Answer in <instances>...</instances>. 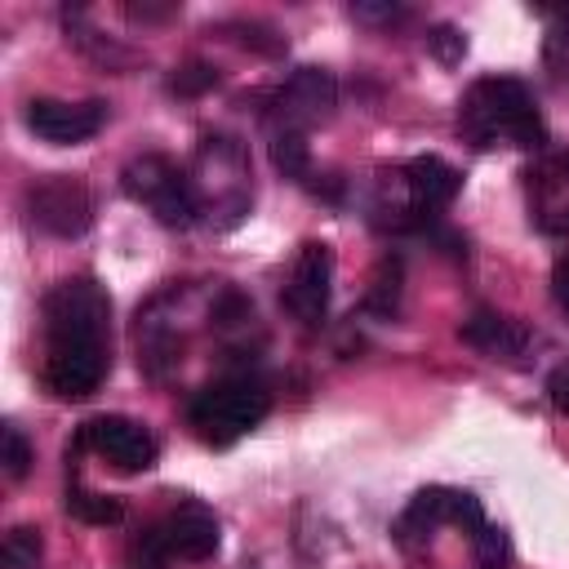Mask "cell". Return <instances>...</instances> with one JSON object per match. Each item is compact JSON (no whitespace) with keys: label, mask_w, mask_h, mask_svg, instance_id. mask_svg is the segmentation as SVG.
I'll list each match as a JSON object with an SVG mask.
<instances>
[{"label":"cell","mask_w":569,"mask_h":569,"mask_svg":"<svg viewBox=\"0 0 569 569\" xmlns=\"http://www.w3.org/2000/svg\"><path fill=\"white\" fill-rule=\"evenodd\" d=\"M458 133L489 151V147H542L547 142V124H542V111L529 93L525 80L516 76H480L462 102H458Z\"/></svg>","instance_id":"obj_2"},{"label":"cell","mask_w":569,"mask_h":569,"mask_svg":"<svg viewBox=\"0 0 569 569\" xmlns=\"http://www.w3.org/2000/svg\"><path fill=\"white\" fill-rule=\"evenodd\" d=\"M120 187L129 200L147 204L156 222L164 227H191L200 218V191L187 178V169H178V160L160 156V151H142L120 169Z\"/></svg>","instance_id":"obj_4"},{"label":"cell","mask_w":569,"mask_h":569,"mask_svg":"<svg viewBox=\"0 0 569 569\" xmlns=\"http://www.w3.org/2000/svg\"><path fill=\"white\" fill-rule=\"evenodd\" d=\"M0 440H4V476L9 480H22L27 471H31V462H36V449H31V440L22 436V427H13V422H4V431H0Z\"/></svg>","instance_id":"obj_24"},{"label":"cell","mask_w":569,"mask_h":569,"mask_svg":"<svg viewBox=\"0 0 569 569\" xmlns=\"http://www.w3.org/2000/svg\"><path fill=\"white\" fill-rule=\"evenodd\" d=\"M347 13L356 22H365V27H396V22L409 18V9L405 4H391V0H356Z\"/></svg>","instance_id":"obj_25"},{"label":"cell","mask_w":569,"mask_h":569,"mask_svg":"<svg viewBox=\"0 0 569 569\" xmlns=\"http://www.w3.org/2000/svg\"><path fill=\"white\" fill-rule=\"evenodd\" d=\"M551 298H556V307L569 316V253L551 267Z\"/></svg>","instance_id":"obj_27"},{"label":"cell","mask_w":569,"mask_h":569,"mask_svg":"<svg viewBox=\"0 0 569 569\" xmlns=\"http://www.w3.org/2000/svg\"><path fill=\"white\" fill-rule=\"evenodd\" d=\"M271 164L293 178V182H311V147L307 133H271Z\"/></svg>","instance_id":"obj_18"},{"label":"cell","mask_w":569,"mask_h":569,"mask_svg":"<svg viewBox=\"0 0 569 569\" xmlns=\"http://www.w3.org/2000/svg\"><path fill=\"white\" fill-rule=\"evenodd\" d=\"M453 498H458V489H445V485H427V489H418V493L409 498V507L396 516L391 538H396L405 551L427 547L431 533H436L440 525H453Z\"/></svg>","instance_id":"obj_12"},{"label":"cell","mask_w":569,"mask_h":569,"mask_svg":"<svg viewBox=\"0 0 569 569\" xmlns=\"http://www.w3.org/2000/svg\"><path fill=\"white\" fill-rule=\"evenodd\" d=\"M547 396H551V405H556L560 413H569V360L551 369V378H547Z\"/></svg>","instance_id":"obj_26"},{"label":"cell","mask_w":569,"mask_h":569,"mask_svg":"<svg viewBox=\"0 0 569 569\" xmlns=\"http://www.w3.org/2000/svg\"><path fill=\"white\" fill-rule=\"evenodd\" d=\"M329 293H333V249L325 240H302V249L293 258V271L284 280L280 307L298 325L316 329L325 320V311H329Z\"/></svg>","instance_id":"obj_8"},{"label":"cell","mask_w":569,"mask_h":569,"mask_svg":"<svg viewBox=\"0 0 569 569\" xmlns=\"http://www.w3.org/2000/svg\"><path fill=\"white\" fill-rule=\"evenodd\" d=\"M62 507H67V516H76L80 525H120L124 520V502L116 498V493H98V489H84V485H67V493H62Z\"/></svg>","instance_id":"obj_14"},{"label":"cell","mask_w":569,"mask_h":569,"mask_svg":"<svg viewBox=\"0 0 569 569\" xmlns=\"http://www.w3.org/2000/svg\"><path fill=\"white\" fill-rule=\"evenodd\" d=\"M338 107V80L329 67H298L267 102L271 133H307L311 124L329 120Z\"/></svg>","instance_id":"obj_5"},{"label":"cell","mask_w":569,"mask_h":569,"mask_svg":"<svg viewBox=\"0 0 569 569\" xmlns=\"http://www.w3.org/2000/svg\"><path fill=\"white\" fill-rule=\"evenodd\" d=\"M22 124L49 147H76V142H89L107 124V102L102 98H84V102L31 98L22 111Z\"/></svg>","instance_id":"obj_9"},{"label":"cell","mask_w":569,"mask_h":569,"mask_svg":"<svg viewBox=\"0 0 569 569\" xmlns=\"http://www.w3.org/2000/svg\"><path fill=\"white\" fill-rule=\"evenodd\" d=\"M458 338L471 342V347L485 351V356H520V351L529 347V329H525L520 320H511V316H498V311H476V316H467L462 329H458Z\"/></svg>","instance_id":"obj_13"},{"label":"cell","mask_w":569,"mask_h":569,"mask_svg":"<svg viewBox=\"0 0 569 569\" xmlns=\"http://www.w3.org/2000/svg\"><path fill=\"white\" fill-rule=\"evenodd\" d=\"M427 53L440 62V67H458L467 58V36L453 27V22H436L427 31Z\"/></svg>","instance_id":"obj_22"},{"label":"cell","mask_w":569,"mask_h":569,"mask_svg":"<svg viewBox=\"0 0 569 569\" xmlns=\"http://www.w3.org/2000/svg\"><path fill=\"white\" fill-rule=\"evenodd\" d=\"M471 551H476V569L511 565V542H507V529H498V525H485L480 533H471Z\"/></svg>","instance_id":"obj_21"},{"label":"cell","mask_w":569,"mask_h":569,"mask_svg":"<svg viewBox=\"0 0 569 569\" xmlns=\"http://www.w3.org/2000/svg\"><path fill=\"white\" fill-rule=\"evenodd\" d=\"M80 449L107 458V462H111L116 471H124V476L147 471V467H156V458H160L156 436H151L142 422L124 418V413H98V418L80 422L76 445H67V453H80Z\"/></svg>","instance_id":"obj_7"},{"label":"cell","mask_w":569,"mask_h":569,"mask_svg":"<svg viewBox=\"0 0 569 569\" xmlns=\"http://www.w3.org/2000/svg\"><path fill=\"white\" fill-rule=\"evenodd\" d=\"M400 258L396 253H387L378 267H373V280H369V293H365V307L373 311V316H396V307H400Z\"/></svg>","instance_id":"obj_17"},{"label":"cell","mask_w":569,"mask_h":569,"mask_svg":"<svg viewBox=\"0 0 569 569\" xmlns=\"http://www.w3.org/2000/svg\"><path fill=\"white\" fill-rule=\"evenodd\" d=\"M27 218L58 240H76L93 222V196L76 173H44L27 187Z\"/></svg>","instance_id":"obj_6"},{"label":"cell","mask_w":569,"mask_h":569,"mask_svg":"<svg viewBox=\"0 0 569 569\" xmlns=\"http://www.w3.org/2000/svg\"><path fill=\"white\" fill-rule=\"evenodd\" d=\"M44 387L58 400H84L102 387L111 369V298L93 276H67L58 280L44 302Z\"/></svg>","instance_id":"obj_1"},{"label":"cell","mask_w":569,"mask_h":569,"mask_svg":"<svg viewBox=\"0 0 569 569\" xmlns=\"http://www.w3.org/2000/svg\"><path fill=\"white\" fill-rule=\"evenodd\" d=\"M529 218L538 231L565 236L569 231V151H547L525 169Z\"/></svg>","instance_id":"obj_10"},{"label":"cell","mask_w":569,"mask_h":569,"mask_svg":"<svg viewBox=\"0 0 569 569\" xmlns=\"http://www.w3.org/2000/svg\"><path fill=\"white\" fill-rule=\"evenodd\" d=\"M156 529H160L173 560H209L222 542L218 516L204 502H178L164 520H156Z\"/></svg>","instance_id":"obj_11"},{"label":"cell","mask_w":569,"mask_h":569,"mask_svg":"<svg viewBox=\"0 0 569 569\" xmlns=\"http://www.w3.org/2000/svg\"><path fill=\"white\" fill-rule=\"evenodd\" d=\"M124 565H129V569H169V565H173V556H169V547H164V538H160L156 525H147V529H138V533L129 538Z\"/></svg>","instance_id":"obj_20"},{"label":"cell","mask_w":569,"mask_h":569,"mask_svg":"<svg viewBox=\"0 0 569 569\" xmlns=\"http://www.w3.org/2000/svg\"><path fill=\"white\" fill-rule=\"evenodd\" d=\"M218 31H222L227 40H236V44H244V49L262 53V58H280V53H284V36H280L276 27H267V22L231 18V22H218Z\"/></svg>","instance_id":"obj_16"},{"label":"cell","mask_w":569,"mask_h":569,"mask_svg":"<svg viewBox=\"0 0 569 569\" xmlns=\"http://www.w3.org/2000/svg\"><path fill=\"white\" fill-rule=\"evenodd\" d=\"M213 84H218V71L209 62H182L169 71V93H178V98H200Z\"/></svg>","instance_id":"obj_23"},{"label":"cell","mask_w":569,"mask_h":569,"mask_svg":"<svg viewBox=\"0 0 569 569\" xmlns=\"http://www.w3.org/2000/svg\"><path fill=\"white\" fill-rule=\"evenodd\" d=\"M267 409H271V391L249 373H231L191 396L187 422L204 445H231L244 431H253L267 418Z\"/></svg>","instance_id":"obj_3"},{"label":"cell","mask_w":569,"mask_h":569,"mask_svg":"<svg viewBox=\"0 0 569 569\" xmlns=\"http://www.w3.org/2000/svg\"><path fill=\"white\" fill-rule=\"evenodd\" d=\"M40 529L36 525H13L4 533V547H0V569H36L40 565Z\"/></svg>","instance_id":"obj_19"},{"label":"cell","mask_w":569,"mask_h":569,"mask_svg":"<svg viewBox=\"0 0 569 569\" xmlns=\"http://www.w3.org/2000/svg\"><path fill=\"white\" fill-rule=\"evenodd\" d=\"M124 13L133 22H164V18H173V4H124Z\"/></svg>","instance_id":"obj_28"},{"label":"cell","mask_w":569,"mask_h":569,"mask_svg":"<svg viewBox=\"0 0 569 569\" xmlns=\"http://www.w3.org/2000/svg\"><path fill=\"white\" fill-rule=\"evenodd\" d=\"M533 9L551 18V22H547V40H542V58H547V71H551L560 84H569V4H560V9L533 4Z\"/></svg>","instance_id":"obj_15"}]
</instances>
